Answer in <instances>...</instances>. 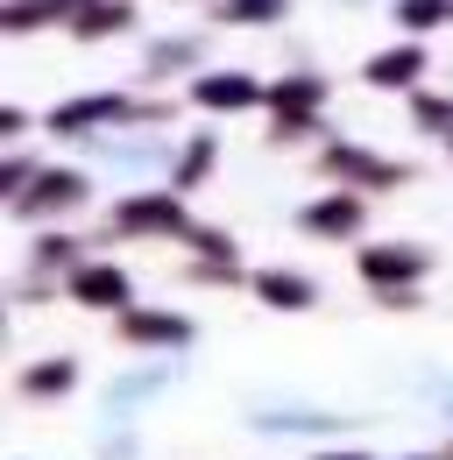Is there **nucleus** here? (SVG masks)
Masks as SVG:
<instances>
[{
    "mask_svg": "<svg viewBox=\"0 0 453 460\" xmlns=\"http://www.w3.org/2000/svg\"><path fill=\"white\" fill-rule=\"evenodd\" d=\"M283 14V0H226V22H270Z\"/></svg>",
    "mask_w": 453,
    "mask_h": 460,
    "instance_id": "obj_9",
    "label": "nucleus"
},
{
    "mask_svg": "<svg viewBox=\"0 0 453 460\" xmlns=\"http://www.w3.org/2000/svg\"><path fill=\"white\" fill-rule=\"evenodd\" d=\"M135 341H184V319H128Z\"/></svg>",
    "mask_w": 453,
    "mask_h": 460,
    "instance_id": "obj_8",
    "label": "nucleus"
},
{
    "mask_svg": "<svg viewBox=\"0 0 453 460\" xmlns=\"http://www.w3.org/2000/svg\"><path fill=\"white\" fill-rule=\"evenodd\" d=\"M369 78H376V85H411V78H418V50H390V58H376V64H369Z\"/></svg>",
    "mask_w": 453,
    "mask_h": 460,
    "instance_id": "obj_4",
    "label": "nucleus"
},
{
    "mask_svg": "<svg viewBox=\"0 0 453 460\" xmlns=\"http://www.w3.org/2000/svg\"><path fill=\"white\" fill-rule=\"evenodd\" d=\"M120 22H128V7H93L78 29H85V36H100V29H120Z\"/></svg>",
    "mask_w": 453,
    "mask_h": 460,
    "instance_id": "obj_11",
    "label": "nucleus"
},
{
    "mask_svg": "<svg viewBox=\"0 0 453 460\" xmlns=\"http://www.w3.org/2000/svg\"><path fill=\"white\" fill-rule=\"evenodd\" d=\"M120 227H184V213H177L170 199H142V206L120 213Z\"/></svg>",
    "mask_w": 453,
    "mask_h": 460,
    "instance_id": "obj_3",
    "label": "nucleus"
},
{
    "mask_svg": "<svg viewBox=\"0 0 453 460\" xmlns=\"http://www.w3.org/2000/svg\"><path fill=\"white\" fill-rule=\"evenodd\" d=\"M262 297H270V305H283V312H298V305H312V284H305V277L270 270V277H262Z\"/></svg>",
    "mask_w": 453,
    "mask_h": 460,
    "instance_id": "obj_2",
    "label": "nucleus"
},
{
    "mask_svg": "<svg viewBox=\"0 0 453 460\" xmlns=\"http://www.w3.org/2000/svg\"><path fill=\"white\" fill-rule=\"evenodd\" d=\"M57 383H71V361H64V368H36V376H29V390H57Z\"/></svg>",
    "mask_w": 453,
    "mask_h": 460,
    "instance_id": "obj_13",
    "label": "nucleus"
},
{
    "mask_svg": "<svg viewBox=\"0 0 453 460\" xmlns=\"http://www.w3.org/2000/svg\"><path fill=\"white\" fill-rule=\"evenodd\" d=\"M440 14H447L440 0H404V7H396V22H411V29H432Z\"/></svg>",
    "mask_w": 453,
    "mask_h": 460,
    "instance_id": "obj_10",
    "label": "nucleus"
},
{
    "mask_svg": "<svg viewBox=\"0 0 453 460\" xmlns=\"http://www.w3.org/2000/svg\"><path fill=\"white\" fill-rule=\"evenodd\" d=\"M396 270L411 277V270H418V255H369V277H396Z\"/></svg>",
    "mask_w": 453,
    "mask_h": 460,
    "instance_id": "obj_12",
    "label": "nucleus"
},
{
    "mask_svg": "<svg viewBox=\"0 0 453 460\" xmlns=\"http://www.w3.org/2000/svg\"><path fill=\"white\" fill-rule=\"evenodd\" d=\"M199 100H206V107H248V100H255V85H248V78H206V85H199Z\"/></svg>",
    "mask_w": 453,
    "mask_h": 460,
    "instance_id": "obj_5",
    "label": "nucleus"
},
{
    "mask_svg": "<svg viewBox=\"0 0 453 460\" xmlns=\"http://www.w3.org/2000/svg\"><path fill=\"white\" fill-rule=\"evenodd\" d=\"M107 114H120V100H85V107H71V114H57L50 128L64 135V128H85V120H107Z\"/></svg>",
    "mask_w": 453,
    "mask_h": 460,
    "instance_id": "obj_7",
    "label": "nucleus"
},
{
    "mask_svg": "<svg viewBox=\"0 0 453 460\" xmlns=\"http://www.w3.org/2000/svg\"><path fill=\"white\" fill-rule=\"evenodd\" d=\"M354 220H361V206H354V199H326V206L312 213V227H326V234H347Z\"/></svg>",
    "mask_w": 453,
    "mask_h": 460,
    "instance_id": "obj_6",
    "label": "nucleus"
},
{
    "mask_svg": "<svg viewBox=\"0 0 453 460\" xmlns=\"http://www.w3.org/2000/svg\"><path fill=\"white\" fill-rule=\"evenodd\" d=\"M78 297H85V305H128V277H120V270H78Z\"/></svg>",
    "mask_w": 453,
    "mask_h": 460,
    "instance_id": "obj_1",
    "label": "nucleus"
}]
</instances>
